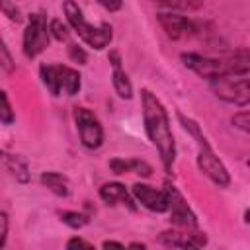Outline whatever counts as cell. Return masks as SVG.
I'll return each mask as SVG.
<instances>
[{"instance_id": "cell-24", "label": "cell", "mask_w": 250, "mask_h": 250, "mask_svg": "<svg viewBox=\"0 0 250 250\" xmlns=\"http://www.w3.org/2000/svg\"><path fill=\"white\" fill-rule=\"evenodd\" d=\"M230 123L232 127H236L238 131H244V133H250V109H244V111H238L230 117Z\"/></svg>"}, {"instance_id": "cell-28", "label": "cell", "mask_w": 250, "mask_h": 250, "mask_svg": "<svg viewBox=\"0 0 250 250\" xmlns=\"http://www.w3.org/2000/svg\"><path fill=\"white\" fill-rule=\"evenodd\" d=\"M0 53H2V70L6 72V74H10L12 70H14V62H12V57H10V53H8V47L6 45H2V49H0Z\"/></svg>"}, {"instance_id": "cell-29", "label": "cell", "mask_w": 250, "mask_h": 250, "mask_svg": "<svg viewBox=\"0 0 250 250\" xmlns=\"http://www.w3.org/2000/svg\"><path fill=\"white\" fill-rule=\"evenodd\" d=\"M98 4L107 12H119L123 8V0H98Z\"/></svg>"}, {"instance_id": "cell-26", "label": "cell", "mask_w": 250, "mask_h": 250, "mask_svg": "<svg viewBox=\"0 0 250 250\" xmlns=\"http://www.w3.org/2000/svg\"><path fill=\"white\" fill-rule=\"evenodd\" d=\"M8 225H10V219H8V213L2 211L0 213V248L6 246V238H8Z\"/></svg>"}, {"instance_id": "cell-23", "label": "cell", "mask_w": 250, "mask_h": 250, "mask_svg": "<svg viewBox=\"0 0 250 250\" xmlns=\"http://www.w3.org/2000/svg\"><path fill=\"white\" fill-rule=\"evenodd\" d=\"M0 100H2V109H0V121L2 125H12L16 121V113L12 109V104H10V98H8V92H0Z\"/></svg>"}, {"instance_id": "cell-6", "label": "cell", "mask_w": 250, "mask_h": 250, "mask_svg": "<svg viewBox=\"0 0 250 250\" xmlns=\"http://www.w3.org/2000/svg\"><path fill=\"white\" fill-rule=\"evenodd\" d=\"M74 125H76L78 139L84 148L98 150L104 145V127L92 109L76 107L74 109Z\"/></svg>"}, {"instance_id": "cell-31", "label": "cell", "mask_w": 250, "mask_h": 250, "mask_svg": "<svg viewBox=\"0 0 250 250\" xmlns=\"http://www.w3.org/2000/svg\"><path fill=\"white\" fill-rule=\"evenodd\" d=\"M102 246H104V248H109V246H117V248H125V244H123V242H119V240H104V242H102Z\"/></svg>"}, {"instance_id": "cell-15", "label": "cell", "mask_w": 250, "mask_h": 250, "mask_svg": "<svg viewBox=\"0 0 250 250\" xmlns=\"http://www.w3.org/2000/svg\"><path fill=\"white\" fill-rule=\"evenodd\" d=\"M227 66V76H246L250 74V49L238 47L223 57Z\"/></svg>"}, {"instance_id": "cell-21", "label": "cell", "mask_w": 250, "mask_h": 250, "mask_svg": "<svg viewBox=\"0 0 250 250\" xmlns=\"http://www.w3.org/2000/svg\"><path fill=\"white\" fill-rule=\"evenodd\" d=\"M137 164H139V158H111L109 160V170L113 174L121 176V174L137 172Z\"/></svg>"}, {"instance_id": "cell-5", "label": "cell", "mask_w": 250, "mask_h": 250, "mask_svg": "<svg viewBox=\"0 0 250 250\" xmlns=\"http://www.w3.org/2000/svg\"><path fill=\"white\" fill-rule=\"evenodd\" d=\"M215 96L232 105H250V74L246 76H225L211 82Z\"/></svg>"}, {"instance_id": "cell-17", "label": "cell", "mask_w": 250, "mask_h": 250, "mask_svg": "<svg viewBox=\"0 0 250 250\" xmlns=\"http://www.w3.org/2000/svg\"><path fill=\"white\" fill-rule=\"evenodd\" d=\"M41 184L51 191L55 193L57 197H68L70 193V184H68V178L62 176L61 172H55V170H47L41 174Z\"/></svg>"}, {"instance_id": "cell-25", "label": "cell", "mask_w": 250, "mask_h": 250, "mask_svg": "<svg viewBox=\"0 0 250 250\" xmlns=\"http://www.w3.org/2000/svg\"><path fill=\"white\" fill-rule=\"evenodd\" d=\"M68 57H70V61L76 62V64H86V61H88L86 51H84L80 45H76V43H70V45H68Z\"/></svg>"}, {"instance_id": "cell-9", "label": "cell", "mask_w": 250, "mask_h": 250, "mask_svg": "<svg viewBox=\"0 0 250 250\" xmlns=\"http://www.w3.org/2000/svg\"><path fill=\"white\" fill-rule=\"evenodd\" d=\"M168 191V199H170V223L172 227L178 229H197V217L191 211V207L188 205L186 197L174 188V186H166L164 188Z\"/></svg>"}, {"instance_id": "cell-22", "label": "cell", "mask_w": 250, "mask_h": 250, "mask_svg": "<svg viewBox=\"0 0 250 250\" xmlns=\"http://www.w3.org/2000/svg\"><path fill=\"white\" fill-rule=\"evenodd\" d=\"M70 25H68V21H62V20H59V18H53L51 21H49V31H51V37L55 39V41H66L68 39V35H70Z\"/></svg>"}, {"instance_id": "cell-32", "label": "cell", "mask_w": 250, "mask_h": 250, "mask_svg": "<svg viewBox=\"0 0 250 250\" xmlns=\"http://www.w3.org/2000/svg\"><path fill=\"white\" fill-rule=\"evenodd\" d=\"M129 246L131 248H146V244H143V242H131Z\"/></svg>"}, {"instance_id": "cell-27", "label": "cell", "mask_w": 250, "mask_h": 250, "mask_svg": "<svg viewBox=\"0 0 250 250\" xmlns=\"http://www.w3.org/2000/svg\"><path fill=\"white\" fill-rule=\"evenodd\" d=\"M66 248H68V250H74V248L94 250V244H92V242H88V240H84V238H80V236H72V238H68V240H66Z\"/></svg>"}, {"instance_id": "cell-3", "label": "cell", "mask_w": 250, "mask_h": 250, "mask_svg": "<svg viewBox=\"0 0 250 250\" xmlns=\"http://www.w3.org/2000/svg\"><path fill=\"white\" fill-rule=\"evenodd\" d=\"M39 78L51 96H76L82 86V76L66 64H41Z\"/></svg>"}, {"instance_id": "cell-7", "label": "cell", "mask_w": 250, "mask_h": 250, "mask_svg": "<svg viewBox=\"0 0 250 250\" xmlns=\"http://www.w3.org/2000/svg\"><path fill=\"white\" fill-rule=\"evenodd\" d=\"M182 62L186 68H189L199 78H205L209 82L227 76V66L223 57H207V55L189 51V53H182Z\"/></svg>"}, {"instance_id": "cell-12", "label": "cell", "mask_w": 250, "mask_h": 250, "mask_svg": "<svg viewBox=\"0 0 250 250\" xmlns=\"http://www.w3.org/2000/svg\"><path fill=\"white\" fill-rule=\"evenodd\" d=\"M156 20H158L162 31L170 39H176V41L191 37L197 31V25L193 20H189L188 16L176 14V12H160V14H156Z\"/></svg>"}, {"instance_id": "cell-13", "label": "cell", "mask_w": 250, "mask_h": 250, "mask_svg": "<svg viewBox=\"0 0 250 250\" xmlns=\"http://www.w3.org/2000/svg\"><path fill=\"white\" fill-rule=\"evenodd\" d=\"M100 199L105 203V205H125L127 209L135 211L137 209V199L133 195V191H129L121 182H105L102 188H100Z\"/></svg>"}, {"instance_id": "cell-11", "label": "cell", "mask_w": 250, "mask_h": 250, "mask_svg": "<svg viewBox=\"0 0 250 250\" xmlns=\"http://www.w3.org/2000/svg\"><path fill=\"white\" fill-rule=\"evenodd\" d=\"M135 199L139 205H143L145 209L152 211V213H168L170 209V199H168V191L166 189H156L148 184L137 182L131 188Z\"/></svg>"}, {"instance_id": "cell-33", "label": "cell", "mask_w": 250, "mask_h": 250, "mask_svg": "<svg viewBox=\"0 0 250 250\" xmlns=\"http://www.w3.org/2000/svg\"><path fill=\"white\" fill-rule=\"evenodd\" d=\"M244 223H246V225H250V207L244 211Z\"/></svg>"}, {"instance_id": "cell-14", "label": "cell", "mask_w": 250, "mask_h": 250, "mask_svg": "<svg viewBox=\"0 0 250 250\" xmlns=\"http://www.w3.org/2000/svg\"><path fill=\"white\" fill-rule=\"evenodd\" d=\"M107 59H109L111 68H113V72H111V84H113L115 94L121 100H131L133 98V84H131L127 72L121 66V55H119V51H109L107 53Z\"/></svg>"}, {"instance_id": "cell-30", "label": "cell", "mask_w": 250, "mask_h": 250, "mask_svg": "<svg viewBox=\"0 0 250 250\" xmlns=\"http://www.w3.org/2000/svg\"><path fill=\"white\" fill-rule=\"evenodd\" d=\"M2 10H4V14H6V16H8L12 21H21V16H20V10H18V8H16V10H12V8L4 6Z\"/></svg>"}, {"instance_id": "cell-1", "label": "cell", "mask_w": 250, "mask_h": 250, "mask_svg": "<svg viewBox=\"0 0 250 250\" xmlns=\"http://www.w3.org/2000/svg\"><path fill=\"white\" fill-rule=\"evenodd\" d=\"M141 107H143L145 133L150 145L156 148L166 174H172L174 160H176V141H174V133L170 127L168 111L164 104L158 100V96L152 94L148 88L141 90Z\"/></svg>"}, {"instance_id": "cell-34", "label": "cell", "mask_w": 250, "mask_h": 250, "mask_svg": "<svg viewBox=\"0 0 250 250\" xmlns=\"http://www.w3.org/2000/svg\"><path fill=\"white\" fill-rule=\"evenodd\" d=\"M246 166H248V168H250V158H248V160H246Z\"/></svg>"}, {"instance_id": "cell-19", "label": "cell", "mask_w": 250, "mask_h": 250, "mask_svg": "<svg viewBox=\"0 0 250 250\" xmlns=\"http://www.w3.org/2000/svg\"><path fill=\"white\" fill-rule=\"evenodd\" d=\"M150 2L160 4L168 10H180V12H195L205 4V0H150Z\"/></svg>"}, {"instance_id": "cell-16", "label": "cell", "mask_w": 250, "mask_h": 250, "mask_svg": "<svg viewBox=\"0 0 250 250\" xmlns=\"http://www.w3.org/2000/svg\"><path fill=\"white\" fill-rule=\"evenodd\" d=\"M2 164H4V168L10 172V176H12L16 182L27 184V182L31 180V172H29V168H27V162H25L21 156L4 152V154H2Z\"/></svg>"}, {"instance_id": "cell-18", "label": "cell", "mask_w": 250, "mask_h": 250, "mask_svg": "<svg viewBox=\"0 0 250 250\" xmlns=\"http://www.w3.org/2000/svg\"><path fill=\"white\" fill-rule=\"evenodd\" d=\"M178 119H180L182 127H184V131L189 133V135L195 139L197 148H199V146H209V141H207V137L203 135V131H201V127H199L197 121H193L191 117H186L184 113H178Z\"/></svg>"}, {"instance_id": "cell-20", "label": "cell", "mask_w": 250, "mask_h": 250, "mask_svg": "<svg viewBox=\"0 0 250 250\" xmlns=\"http://www.w3.org/2000/svg\"><path fill=\"white\" fill-rule=\"evenodd\" d=\"M61 221H62L66 227L78 230V229H84V227L90 223V217H88L86 213H80V211H62V213H61Z\"/></svg>"}, {"instance_id": "cell-4", "label": "cell", "mask_w": 250, "mask_h": 250, "mask_svg": "<svg viewBox=\"0 0 250 250\" xmlns=\"http://www.w3.org/2000/svg\"><path fill=\"white\" fill-rule=\"evenodd\" d=\"M51 31L47 18L43 14H31L27 20V25L23 29V39H21V49L25 59H35L39 57L51 43Z\"/></svg>"}, {"instance_id": "cell-2", "label": "cell", "mask_w": 250, "mask_h": 250, "mask_svg": "<svg viewBox=\"0 0 250 250\" xmlns=\"http://www.w3.org/2000/svg\"><path fill=\"white\" fill-rule=\"evenodd\" d=\"M62 12H64V20L72 27V31H76V35L88 47H92L96 51H102V49H105L111 43V39H113V27L109 23L94 25V23L86 21L82 8L74 0H64L62 2Z\"/></svg>"}, {"instance_id": "cell-10", "label": "cell", "mask_w": 250, "mask_h": 250, "mask_svg": "<svg viewBox=\"0 0 250 250\" xmlns=\"http://www.w3.org/2000/svg\"><path fill=\"white\" fill-rule=\"evenodd\" d=\"M158 242L166 248H201L207 244V236L205 232H201L199 229H170L160 232Z\"/></svg>"}, {"instance_id": "cell-8", "label": "cell", "mask_w": 250, "mask_h": 250, "mask_svg": "<svg viewBox=\"0 0 250 250\" xmlns=\"http://www.w3.org/2000/svg\"><path fill=\"white\" fill-rule=\"evenodd\" d=\"M197 168L203 176H207L217 188H229L230 186V174L225 162L215 154L213 146H199L197 148Z\"/></svg>"}]
</instances>
